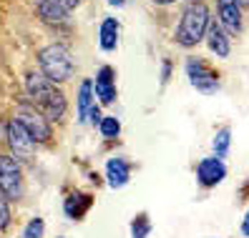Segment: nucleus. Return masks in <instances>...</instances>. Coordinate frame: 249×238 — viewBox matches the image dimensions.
Masks as SVG:
<instances>
[{"mask_svg": "<svg viewBox=\"0 0 249 238\" xmlns=\"http://www.w3.org/2000/svg\"><path fill=\"white\" fill-rule=\"evenodd\" d=\"M96 106V95H93V83L91 78H83L78 85V95H76V108H78V121L89 123V113Z\"/></svg>", "mask_w": 249, "mask_h": 238, "instance_id": "nucleus-15", "label": "nucleus"}, {"mask_svg": "<svg viewBox=\"0 0 249 238\" xmlns=\"http://www.w3.org/2000/svg\"><path fill=\"white\" fill-rule=\"evenodd\" d=\"M43 236H46V221H43L40 216H33L25 223V228L20 233V238H43Z\"/></svg>", "mask_w": 249, "mask_h": 238, "instance_id": "nucleus-20", "label": "nucleus"}, {"mask_svg": "<svg viewBox=\"0 0 249 238\" xmlns=\"http://www.w3.org/2000/svg\"><path fill=\"white\" fill-rule=\"evenodd\" d=\"M151 236V221L146 213H139L131 221V238H149Z\"/></svg>", "mask_w": 249, "mask_h": 238, "instance_id": "nucleus-19", "label": "nucleus"}, {"mask_svg": "<svg viewBox=\"0 0 249 238\" xmlns=\"http://www.w3.org/2000/svg\"><path fill=\"white\" fill-rule=\"evenodd\" d=\"M98 133L104 136L106 141H113V138H119V133H121V121L116 115H104L101 118V123H98Z\"/></svg>", "mask_w": 249, "mask_h": 238, "instance_id": "nucleus-18", "label": "nucleus"}, {"mask_svg": "<svg viewBox=\"0 0 249 238\" xmlns=\"http://www.w3.org/2000/svg\"><path fill=\"white\" fill-rule=\"evenodd\" d=\"M10 206H8V198L3 196V193H0V231L3 228H8L10 226Z\"/></svg>", "mask_w": 249, "mask_h": 238, "instance_id": "nucleus-21", "label": "nucleus"}, {"mask_svg": "<svg viewBox=\"0 0 249 238\" xmlns=\"http://www.w3.org/2000/svg\"><path fill=\"white\" fill-rule=\"evenodd\" d=\"M0 193L8 201H18L23 196V173L18 160L10 153L0 156Z\"/></svg>", "mask_w": 249, "mask_h": 238, "instance_id": "nucleus-5", "label": "nucleus"}, {"mask_svg": "<svg viewBox=\"0 0 249 238\" xmlns=\"http://www.w3.org/2000/svg\"><path fill=\"white\" fill-rule=\"evenodd\" d=\"M169 76H171V63H169V61H164V65H161V83H166V80H169Z\"/></svg>", "mask_w": 249, "mask_h": 238, "instance_id": "nucleus-23", "label": "nucleus"}, {"mask_svg": "<svg viewBox=\"0 0 249 238\" xmlns=\"http://www.w3.org/2000/svg\"><path fill=\"white\" fill-rule=\"evenodd\" d=\"M224 178H227V166H224L222 158L209 156V158L199 160V166H196V181H199V186L214 188V186L222 183Z\"/></svg>", "mask_w": 249, "mask_h": 238, "instance_id": "nucleus-10", "label": "nucleus"}, {"mask_svg": "<svg viewBox=\"0 0 249 238\" xmlns=\"http://www.w3.org/2000/svg\"><path fill=\"white\" fill-rule=\"evenodd\" d=\"M91 206H93V196L91 193H71V196L63 201V213L71 218V221H81L86 213L91 211Z\"/></svg>", "mask_w": 249, "mask_h": 238, "instance_id": "nucleus-14", "label": "nucleus"}, {"mask_svg": "<svg viewBox=\"0 0 249 238\" xmlns=\"http://www.w3.org/2000/svg\"><path fill=\"white\" fill-rule=\"evenodd\" d=\"M184 70H186V78L192 83V88H196L199 93L212 95L219 91V73L209 63H204L201 58H186Z\"/></svg>", "mask_w": 249, "mask_h": 238, "instance_id": "nucleus-4", "label": "nucleus"}, {"mask_svg": "<svg viewBox=\"0 0 249 238\" xmlns=\"http://www.w3.org/2000/svg\"><path fill=\"white\" fill-rule=\"evenodd\" d=\"M106 3L111 8H124V5H128V0H106Z\"/></svg>", "mask_w": 249, "mask_h": 238, "instance_id": "nucleus-25", "label": "nucleus"}, {"mask_svg": "<svg viewBox=\"0 0 249 238\" xmlns=\"http://www.w3.org/2000/svg\"><path fill=\"white\" fill-rule=\"evenodd\" d=\"M38 65H40L43 76L55 85L71 80L73 73H76L73 55H71L68 46H63V43H51V46L40 48L38 50Z\"/></svg>", "mask_w": 249, "mask_h": 238, "instance_id": "nucleus-3", "label": "nucleus"}, {"mask_svg": "<svg viewBox=\"0 0 249 238\" xmlns=\"http://www.w3.org/2000/svg\"><path fill=\"white\" fill-rule=\"evenodd\" d=\"M25 93H28V98H31L33 108L46 118L48 123L61 121V118L66 115V111H68L63 91L55 83H51L40 70H31L25 76Z\"/></svg>", "mask_w": 249, "mask_h": 238, "instance_id": "nucleus-1", "label": "nucleus"}, {"mask_svg": "<svg viewBox=\"0 0 249 238\" xmlns=\"http://www.w3.org/2000/svg\"><path fill=\"white\" fill-rule=\"evenodd\" d=\"M212 23L209 8L204 0H194L189 3L181 13V20L177 25V33H174V40L179 43L181 48H196L199 43L207 35V28Z\"/></svg>", "mask_w": 249, "mask_h": 238, "instance_id": "nucleus-2", "label": "nucleus"}, {"mask_svg": "<svg viewBox=\"0 0 249 238\" xmlns=\"http://www.w3.org/2000/svg\"><path fill=\"white\" fill-rule=\"evenodd\" d=\"M5 143L10 145V153L16 158H28L33 156L36 151V141L31 138V133H28L18 118H10L8 126H5Z\"/></svg>", "mask_w": 249, "mask_h": 238, "instance_id": "nucleus-7", "label": "nucleus"}, {"mask_svg": "<svg viewBox=\"0 0 249 238\" xmlns=\"http://www.w3.org/2000/svg\"><path fill=\"white\" fill-rule=\"evenodd\" d=\"M242 236H247L249 238V211L244 213V218H242Z\"/></svg>", "mask_w": 249, "mask_h": 238, "instance_id": "nucleus-24", "label": "nucleus"}, {"mask_svg": "<svg viewBox=\"0 0 249 238\" xmlns=\"http://www.w3.org/2000/svg\"><path fill=\"white\" fill-rule=\"evenodd\" d=\"M237 3H239V5H242V8H244V5H247V8H249V0H237Z\"/></svg>", "mask_w": 249, "mask_h": 238, "instance_id": "nucleus-27", "label": "nucleus"}, {"mask_svg": "<svg viewBox=\"0 0 249 238\" xmlns=\"http://www.w3.org/2000/svg\"><path fill=\"white\" fill-rule=\"evenodd\" d=\"M151 3H156V5H171V3H177V0H151Z\"/></svg>", "mask_w": 249, "mask_h": 238, "instance_id": "nucleus-26", "label": "nucleus"}, {"mask_svg": "<svg viewBox=\"0 0 249 238\" xmlns=\"http://www.w3.org/2000/svg\"><path fill=\"white\" fill-rule=\"evenodd\" d=\"M229 145H231V130L224 126V128L216 130V136H214V141H212L214 156H216V158H224V156L229 153Z\"/></svg>", "mask_w": 249, "mask_h": 238, "instance_id": "nucleus-17", "label": "nucleus"}, {"mask_svg": "<svg viewBox=\"0 0 249 238\" xmlns=\"http://www.w3.org/2000/svg\"><path fill=\"white\" fill-rule=\"evenodd\" d=\"M101 118H104V115H101V108H98V103H96V106L91 108V113H89V123H91L93 128H98V123H101Z\"/></svg>", "mask_w": 249, "mask_h": 238, "instance_id": "nucleus-22", "label": "nucleus"}, {"mask_svg": "<svg viewBox=\"0 0 249 238\" xmlns=\"http://www.w3.org/2000/svg\"><path fill=\"white\" fill-rule=\"evenodd\" d=\"M16 118L20 121V126L31 133V138L36 141V145L38 143H48L51 141V136H53V130H51V123L43 118L33 106H20L18 108V113H16Z\"/></svg>", "mask_w": 249, "mask_h": 238, "instance_id": "nucleus-6", "label": "nucleus"}, {"mask_svg": "<svg viewBox=\"0 0 249 238\" xmlns=\"http://www.w3.org/2000/svg\"><path fill=\"white\" fill-rule=\"evenodd\" d=\"M207 46H209V50L216 55V58H229V53H231V40H229V35H227V31L222 25H219L216 20H212L209 23V28H207Z\"/></svg>", "mask_w": 249, "mask_h": 238, "instance_id": "nucleus-13", "label": "nucleus"}, {"mask_svg": "<svg viewBox=\"0 0 249 238\" xmlns=\"http://www.w3.org/2000/svg\"><path fill=\"white\" fill-rule=\"evenodd\" d=\"M91 83H93V95L98 98L101 106H111L116 100V95H119V88H116V70L111 65H101Z\"/></svg>", "mask_w": 249, "mask_h": 238, "instance_id": "nucleus-8", "label": "nucleus"}, {"mask_svg": "<svg viewBox=\"0 0 249 238\" xmlns=\"http://www.w3.org/2000/svg\"><path fill=\"white\" fill-rule=\"evenodd\" d=\"M216 23L227 31V35L242 33V5L237 0H216Z\"/></svg>", "mask_w": 249, "mask_h": 238, "instance_id": "nucleus-11", "label": "nucleus"}, {"mask_svg": "<svg viewBox=\"0 0 249 238\" xmlns=\"http://www.w3.org/2000/svg\"><path fill=\"white\" fill-rule=\"evenodd\" d=\"M38 16L46 23H61L68 18L71 10H76L83 0H33Z\"/></svg>", "mask_w": 249, "mask_h": 238, "instance_id": "nucleus-9", "label": "nucleus"}, {"mask_svg": "<svg viewBox=\"0 0 249 238\" xmlns=\"http://www.w3.org/2000/svg\"><path fill=\"white\" fill-rule=\"evenodd\" d=\"M131 181V163L124 156H113L106 160V183L108 188H124Z\"/></svg>", "mask_w": 249, "mask_h": 238, "instance_id": "nucleus-12", "label": "nucleus"}, {"mask_svg": "<svg viewBox=\"0 0 249 238\" xmlns=\"http://www.w3.org/2000/svg\"><path fill=\"white\" fill-rule=\"evenodd\" d=\"M119 33H121V25L116 18H104V23H101L98 28V46L101 50H116V46H119Z\"/></svg>", "mask_w": 249, "mask_h": 238, "instance_id": "nucleus-16", "label": "nucleus"}]
</instances>
